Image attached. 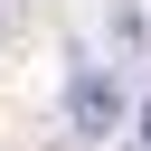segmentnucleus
I'll list each match as a JSON object with an SVG mask.
<instances>
[{"mask_svg":"<svg viewBox=\"0 0 151 151\" xmlns=\"http://www.w3.org/2000/svg\"><path fill=\"white\" fill-rule=\"evenodd\" d=\"M66 113H76V132H113V123H123V94H113V76H104V66L66 76Z\"/></svg>","mask_w":151,"mask_h":151,"instance_id":"obj_1","label":"nucleus"},{"mask_svg":"<svg viewBox=\"0 0 151 151\" xmlns=\"http://www.w3.org/2000/svg\"><path fill=\"white\" fill-rule=\"evenodd\" d=\"M132 151H151V104H142V113H132Z\"/></svg>","mask_w":151,"mask_h":151,"instance_id":"obj_2","label":"nucleus"},{"mask_svg":"<svg viewBox=\"0 0 151 151\" xmlns=\"http://www.w3.org/2000/svg\"><path fill=\"white\" fill-rule=\"evenodd\" d=\"M0 28H9V9H0Z\"/></svg>","mask_w":151,"mask_h":151,"instance_id":"obj_3","label":"nucleus"}]
</instances>
